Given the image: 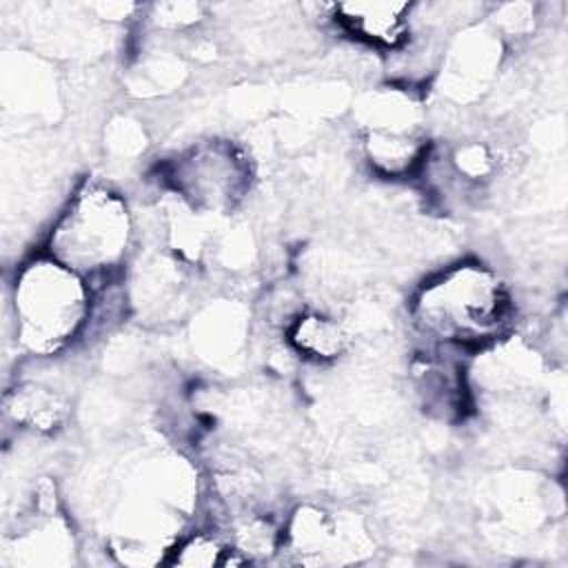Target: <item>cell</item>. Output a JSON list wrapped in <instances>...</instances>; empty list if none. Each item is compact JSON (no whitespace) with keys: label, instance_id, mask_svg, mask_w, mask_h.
<instances>
[{"label":"cell","instance_id":"277c9868","mask_svg":"<svg viewBox=\"0 0 568 568\" xmlns=\"http://www.w3.org/2000/svg\"><path fill=\"white\" fill-rule=\"evenodd\" d=\"M162 173L175 202L204 217L231 215L253 186L251 158L226 138L197 140L175 151Z\"/></svg>","mask_w":568,"mask_h":568},{"label":"cell","instance_id":"6da1fadb","mask_svg":"<svg viewBox=\"0 0 568 568\" xmlns=\"http://www.w3.org/2000/svg\"><path fill=\"white\" fill-rule=\"evenodd\" d=\"M408 313L426 344L479 353L508 337L515 300L497 268L459 260L422 282Z\"/></svg>","mask_w":568,"mask_h":568},{"label":"cell","instance_id":"7c38bea8","mask_svg":"<svg viewBox=\"0 0 568 568\" xmlns=\"http://www.w3.org/2000/svg\"><path fill=\"white\" fill-rule=\"evenodd\" d=\"M253 559L242 552L231 539L222 537L215 530H193L182 532L180 539L171 546L166 561L173 566H237L251 564Z\"/></svg>","mask_w":568,"mask_h":568},{"label":"cell","instance_id":"9c48e42d","mask_svg":"<svg viewBox=\"0 0 568 568\" xmlns=\"http://www.w3.org/2000/svg\"><path fill=\"white\" fill-rule=\"evenodd\" d=\"M286 344L306 362L333 364L351 351L353 331L337 315L300 311L286 324Z\"/></svg>","mask_w":568,"mask_h":568},{"label":"cell","instance_id":"5b68a950","mask_svg":"<svg viewBox=\"0 0 568 568\" xmlns=\"http://www.w3.org/2000/svg\"><path fill=\"white\" fill-rule=\"evenodd\" d=\"M359 151L366 166L386 180L415 175L430 155L422 104L410 91L382 87L362 95L355 106Z\"/></svg>","mask_w":568,"mask_h":568},{"label":"cell","instance_id":"7a4b0ae2","mask_svg":"<svg viewBox=\"0 0 568 568\" xmlns=\"http://www.w3.org/2000/svg\"><path fill=\"white\" fill-rule=\"evenodd\" d=\"M95 288L47 251L22 260L9 282L7 313L11 335L29 357L67 353L91 326Z\"/></svg>","mask_w":568,"mask_h":568},{"label":"cell","instance_id":"5bb4252c","mask_svg":"<svg viewBox=\"0 0 568 568\" xmlns=\"http://www.w3.org/2000/svg\"><path fill=\"white\" fill-rule=\"evenodd\" d=\"M202 20V7L200 4H155L151 22L158 29L169 31H182L189 27H195Z\"/></svg>","mask_w":568,"mask_h":568},{"label":"cell","instance_id":"30bf717a","mask_svg":"<svg viewBox=\"0 0 568 568\" xmlns=\"http://www.w3.org/2000/svg\"><path fill=\"white\" fill-rule=\"evenodd\" d=\"M4 415L20 428L53 433L67 415V402L51 386L20 382L4 393Z\"/></svg>","mask_w":568,"mask_h":568},{"label":"cell","instance_id":"ba28073f","mask_svg":"<svg viewBox=\"0 0 568 568\" xmlns=\"http://www.w3.org/2000/svg\"><path fill=\"white\" fill-rule=\"evenodd\" d=\"M415 4L390 0H359L331 4L333 22L355 42L377 51H399L415 24Z\"/></svg>","mask_w":568,"mask_h":568},{"label":"cell","instance_id":"4fadbf2b","mask_svg":"<svg viewBox=\"0 0 568 568\" xmlns=\"http://www.w3.org/2000/svg\"><path fill=\"white\" fill-rule=\"evenodd\" d=\"M448 166L462 182L479 184L497 171V155L486 142L466 140L450 151Z\"/></svg>","mask_w":568,"mask_h":568},{"label":"cell","instance_id":"52a82bcc","mask_svg":"<svg viewBox=\"0 0 568 568\" xmlns=\"http://www.w3.org/2000/svg\"><path fill=\"white\" fill-rule=\"evenodd\" d=\"M501 60L499 33L468 27L450 42L439 71V91L455 102L479 98L493 82Z\"/></svg>","mask_w":568,"mask_h":568},{"label":"cell","instance_id":"3957f363","mask_svg":"<svg viewBox=\"0 0 568 568\" xmlns=\"http://www.w3.org/2000/svg\"><path fill=\"white\" fill-rule=\"evenodd\" d=\"M135 226V213L122 191L102 180H84L53 217L42 251L98 288L129 266Z\"/></svg>","mask_w":568,"mask_h":568},{"label":"cell","instance_id":"8992f818","mask_svg":"<svg viewBox=\"0 0 568 568\" xmlns=\"http://www.w3.org/2000/svg\"><path fill=\"white\" fill-rule=\"evenodd\" d=\"M459 351L426 344L408 366L415 399L435 419L462 422L473 404L470 379Z\"/></svg>","mask_w":568,"mask_h":568},{"label":"cell","instance_id":"8fae6325","mask_svg":"<svg viewBox=\"0 0 568 568\" xmlns=\"http://www.w3.org/2000/svg\"><path fill=\"white\" fill-rule=\"evenodd\" d=\"M133 304L146 313L162 317L169 311H178L182 300V271L178 260H166L160 255L146 257L133 277Z\"/></svg>","mask_w":568,"mask_h":568}]
</instances>
